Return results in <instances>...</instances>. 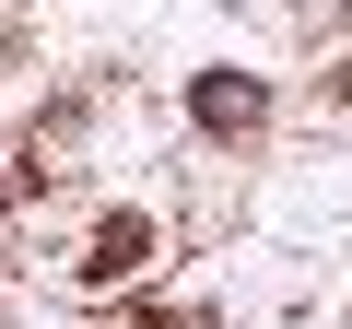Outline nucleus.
<instances>
[{
    "instance_id": "nucleus-1",
    "label": "nucleus",
    "mask_w": 352,
    "mask_h": 329,
    "mask_svg": "<svg viewBox=\"0 0 352 329\" xmlns=\"http://www.w3.org/2000/svg\"><path fill=\"white\" fill-rule=\"evenodd\" d=\"M188 106H200V129H212V141H235V129H258V118H270V94H258L247 71H200V94H188Z\"/></svg>"
},
{
    "instance_id": "nucleus-2",
    "label": "nucleus",
    "mask_w": 352,
    "mask_h": 329,
    "mask_svg": "<svg viewBox=\"0 0 352 329\" xmlns=\"http://www.w3.org/2000/svg\"><path fill=\"white\" fill-rule=\"evenodd\" d=\"M141 259H153V224H129V212H118V224L94 235V259H82V270H94V282H129Z\"/></svg>"
}]
</instances>
